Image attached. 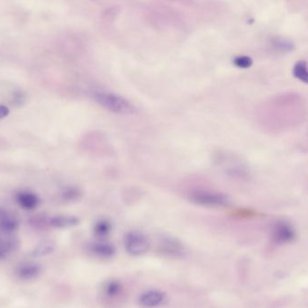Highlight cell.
Returning <instances> with one entry per match:
<instances>
[{"mask_svg": "<svg viewBox=\"0 0 308 308\" xmlns=\"http://www.w3.org/2000/svg\"><path fill=\"white\" fill-rule=\"evenodd\" d=\"M167 300L166 294L160 290H149L142 294L139 298V304L146 308H153L163 305Z\"/></svg>", "mask_w": 308, "mask_h": 308, "instance_id": "6", "label": "cell"}, {"mask_svg": "<svg viewBox=\"0 0 308 308\" xmlns=\"http://www.w3.org/2000/svg\"><path fill=\"white\" fill-rule=\"evenodd\" d=\"M80 196H81V191L74 188L66 189L63 193V198L66 200H75Z\"/></svg>", "mask_w": 308, "mask_h": 308, "instance_id": "17", "label": "cell"}, {"mask_svg": "<svg viewBox=\"0 0 308 308\" xmlns=\"http://www.w3.org/2000/svg\"><path fill=\"white\" fill-rule=\"evenodd\" d=\"M41 271V268L35 264H25L20 266L16 270V275L21 279L29 280L37 277Z\"/></svg>", "mask_w": 308, "mask_h": 308, "instance_id": "10", "label": "cell"}, {"mask_svg": "<svg viewBox=\"0 0 308 308\" xmlns=\"http://www.w3.org/2000/svg\"><path fill=\"white\" fill-rule=\"evenodd\" d=\"M272 47L280 52H289L294 49V44L279 38L272 39Z\"/></svg>", "mask_w": 308, "mask_h": 308, "instance_id": "15", "label": "cell"}, {"mask_svg": "<svg viewBox=\"0 0 308 308\" xmlns=\"http://www.w3.org/2000/svg\"><path fill=\"white\" fill-rule=\"evenodd\" d=\"M6 252H4L3 250H1V249H0V259L5 258V257H6Z\"/></svg>", "mask_w": 308, "mask_h": 308, "instance_id": "19", "label": "cell"}, {"mask_svg": "<svg viewBox=\"0 0 308 308\" xmlns=\"http://www.w3.org/2000/svg\"><path fill=\"white\" fill-rule=\"evenodd\" d=\"M17 227V222L6 211H0V233L9 234Z\"/></svg>", "mask_w": 308, "mask_h": 308, "instance_id": "8", "label": "cell"}, {"mask_svg": "<svg viewBox=\"0 0 308 308\" xmlns=\"http://www.w3.org/2000/svg\"><path fill=\"white\" fill-rule=\"evenodd\" d=\"M89 252L97 258L111 259L115 255L116 249L107 242H97L89 245Z\"/></svg>", "mask_w": 308, "mask_h": 308, "instance_id": "7", "label": "cell"}, {"mask_svg": "<svg viewBox=\"0 0 308 308\" xmlns=\"http://www.w3.org/2000/svg\"><path fill=\"white\" fill-rule=\"evenodd\" d=\"M19 205L25 209H33L37 207L39 199L37 196L32 193L23 192L16 196Z\"/></svg>", "mask_w": 308, "mask_h": 308, "instance_id": "12", "label": "cell"}, {"mask_svg": "<svg viewBox=\"0 0 308 308\" xmlns=\"http://www.w3.org/2000/svg\"><path fill=\"white\" fill-rule=\"evenodd\" d=\"M233 63L234 66H236L240 69H249L252 67L253 61L251 57L241 55V56L235 57L233 59Z\"/></svg>", "mask_w": 308, "mask_h": 308, "instance_id": "16", "label": "cell"}, {"mask_svg": "<svg viewBox=\"0 0 308 308\" xmlns=\"http://www.w3.org/2000/svg\"><path fill=\"white\" fill-rule=\"evenodd\" d=\"M8 113H9V111H8L7 107H4V106H0V119L6 117Z\"/></svg>", "mask_w": 308, "mask_h": 308, "instance_id": "18", "label": "cell"}, {"mask_svg": "<svg viewBox=\"0 0 308 308\" xmlns=\"http://www.w3.org/2000/svg\"><path fill=\"white\" fill-rule=\"evenodd\" d=\"M80 224V219L71 215H59L50 219V225L57 228H67L77 227Z\"/></svg>", "mask_w": 308, "mask_h": 308, "instance_id": "9", "label": "cell"}, {"mask_svg": "<svg viewBox=\"0 0 308 308\" xmlns=\"http://www.w3.org/2000/svg\"><path fill=\"white\" fill-rule=\"evenodd\" d=\"M112 231V224L107 219L97 221L94 226V233L99 239H105Z\"/></svg>", "mask_w": 308, "mask_h": 308, "instance_id": "13", "label": "cell"}, {"mask_svg": "<svg viewBox=\"0 0 308 308\" xmlns=\"http://www.w3.org/2000/svg\"><path fill=\"white\" fill-rule=\"evenodd\" d=\"M123 288L119 280H109L104 286V295L109 299H115L122 294Z\"/></svg>", "mask_w": 308, "mask_h": 308, "instance_id": "11", "label": "cell"}, {"mask_svg": "<svg viewBox=\"0 0 308 308\" xmlns=\"http://www.w3.org/2000/svg\"><path fill=\"white\" fill-rule=\"evenodd\" d=\"M189 199L195 205L205 208H226L231 203L226 194L207 189H196L192 191L189 195Z\"/></svg>", "mask_w": 308, "mask_h": 308, "instance_id": "2", "label": "cell"}, {"mask_svg": "<svg viewBox=\"0 0 308 308\" xmlns=\"http://www.w3.org/2000/svg\"><path fill=\"white\" fill-rule=\"evenodd\" d=\"M271 236L275 244H286L296 239V232L290 222L278 220L272 226Z\"/></svg>", "mask_w": 308, "mask_h": 308, "instance_id": "4", "label": "cell"}, {"mask_svg": "<svg viewBox=\"0 0 308 308\" xmlns=\"http://www.w3.org/2000/svg\"><path fill=\"white\" fill-rule=\"evenodd\" d=\"M158 251L163 256L172 259H181L187 254V249L179 240L171 236H164L159 241Z\"/></svg>", "mask_w": 308, "mask_h": 308, "instance_id": "5", "label": "cell"}, {"mask_svg": "<svg viewBox=\"0 0 308 308\" xmlns=\"http://www.w3.org/2000/svg\"><path fill=\"white\" fill-rule=\"evenodd\" d=\"M93 98L100 107L111 113L132 114L136 110L131 101L113 92L96 91L93 94Z\"/></svg>", "mask_w": 308, "mask_h": 308, "instance_id": "1", "label": "cell"}, {"mask_svg": "<svg viewBox=\"0 0 308 308\" xmlns=\"http://www.w3.org/2000/svg\"><path fill=\"white\" fill-rule=\"evenodd\" d=\"M293 75L298 81L308 84V63L306 61H298L293 67Z\"/></svg>", "mask_w": 308, "mask_h": 308, "instance_id": "14", "label": "cell"}, {"mask_svg": "<svg viewBox=\"0 0 308 308\" xmlns=\"http://www.w3.org/2000/svg\"><path fill=\"white\" fill-rule=\"evenodd\" d=\"M125 248L126 252L132 256H141L149 252L151 243L145 233L132 231L125 236Z\"/></svg>", "mask_w": 308, "mask_h": 308, "instance_id": "3", "label": "cell"}]
</instances>
